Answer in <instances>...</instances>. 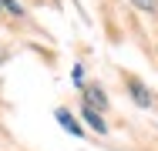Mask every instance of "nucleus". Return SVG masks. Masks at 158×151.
<instances>
[{"mask_svg":"<svg viewBox=\"0 0 158 151\" xmlns=\"http://www.w3.org/2000/svg\"><path fill=\"white\" fill-rule=\"evenodd\" d=\"M131 3H135L138 10H145V14H152V10L158 7V0H131Z\"/></svg>","mask_w":158,"mask_h":151,"instance_id":"5","label":"nucleus"},{"mask_svg":"<svg viewBox=\"0 0 158 151\" xmlns=\"http://www.w3.org/2000/svg\"><path fill=\"white\" fill-rule=\"evenodd\" d=\"M57 121H61L64 128H67V134H74V138H81V124H77V121L71 118L67 111H57Z\"/></svg>","mask_w":158,"mask_h":151,"instance_id":"4","label":"nucleus"},{"mask_svg":"<svg viewBox=\"0 0 158 151\" xmlns=\"http://www.w3.org/2000/svg\"><path fill=\"white\" fill-rule=\"evenodd\" d=\"M84 108H91V111H98V114H101V111L108 108V97H104V91L94 88V84H91V88H84Z\"/></svg>","mask_w":158,"mask_h":151,"instance_id":"1","label":"nucleus"},{"mask_svg":"<svg viewBox=\"0 0 158 151\" xmlns=\"http://www.w3.org/2000/svg\"><path fill=\"white\" fill-rule=\"evenodd\" d=\"M81 114H84V121H88V124L94 128L98 134H104V131H108V124H104V118H101L98 111H91V108H81Z\"/></svg>","mask_w":158,"mask_h":151,"instance_id":"3","label":"nucleus"},{"mask_svg":"<svg viewBox=\"0 0 158 151\" xmlns=\"http://www.w3.org/2000/svg\"><path fill=\"white\" fill-rule=\"evenodd\" d=\"M128 91H131V97H135L141 108H152V104H155V97L148 94V88H145L141 81H128Z\"/></svg>","mask_w":158,"mask_h":151,"instance_id":"2","label":"nucleus"}]
</instances>
